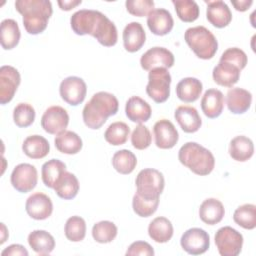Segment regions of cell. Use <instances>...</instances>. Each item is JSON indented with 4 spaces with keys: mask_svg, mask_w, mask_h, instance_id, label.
I'll use <instances>...</instances> for the list:
<instances>
[{
    "mask_svg": "<svg viewBox=\"0 0 256 256\" xmlns=\"http://www.w3.org/2000/svg\"><path fill=\"white\" fill-rule=\"evenodd\" d=\"M254 153V144L252 140L246 136L239 135L234 137L229 144L230 157L239 162L249 160Z\"/></svg>",
    "mask_w": 256,
    "mask_h": 256,
    "instance_id": "27",
    "label": "cell"
},
{
    "mask_svg": "<svg viewBox=\"0 0 256 256\" xmlns=\"http://www.w3.org/2000/svg\"><path fill=\"white\" fill-rule=\"evenodd\" d=\"M57 3L61 10L70 11L71 9L80 5L82 3V1L81 0H59V1H57Z\"/></svg>",
    "mask_w": 256,
    "mask_h": 256,
    "instance_id": "48",
    "label": "cell"
},
{
    "mask_svg": "<svg viewBox=\"0 0 256 256\" xmlns=\"http://www.w3.org/2000/svg\"><path fill=\"white\" fill-rule=\"evenodd\" d=\"M20 82V73L16 68L10 65H4L0 68V103L2 105L13 99Z\"/></svg>",
    "mask_w": 256,
    "mask_h": 256,
    "instance_id": "13",
    "label": "cell"
},
{
    "mask_svg": "<svg viewBox=\"0 0 256 256\" xmlns=\"http://www.w3.org/2000/svg\"><path fill=\"white\" fill-rule=\"evenodd\" d=\"M1 227H2V232H3V236H2V238H1V244H3L5 241H6V239H5V237H4V234L6 233V227H5V225H4V223H1Z\"/></svg>",
    "mask_w": 256,
    "mask_h": 256,
    "instance_id": "50",
    "label": "cell"
},
{
    "mask_svg": "<svg viewBox=\"0 0 256 256\" xmlns=\"http://www.w3.org/2000/svg\"><path fill=\"white\" fill-rule=\"evenodd\" d=\"M171 75L166 68L156 67L149 71L146 86L147 95L156 103L165 102L170 96Z\"/></svg>",
    "mask_w": 256,
    "mask_h": 256,
    "instance_id": "7",
    "label": "cell"
},
{
    "mask_svg": "<svg viewBox=\"0 0 256 256\" xmlns=\"http://www.w3.org/2000/svg\"><path fill=\"white\" fill-rule=\"evenodd\" d=\"M184 39L190 49L200 59H211L218 50V42L216 37L204 26L188 28L185 31Z\"/></svg>",
    "mask_w": 256,
    "mask_h": 256,
    "instance_id": "5",
    "label": "cell"
},
{
    "mask_svg": "<svg viewBox=\"0 0 256 256\" xmlns=\"http://www.w3.org/2000/svg\"><path fill=\"white\" fill-rule=\"evenodd\" d=\"M214 240L221 256H237L242 250L243 236L230 226H224L218 229Z\"/></svg>",
    "mask_w": 256,
    "mask_h": 256,
    "instance_id": "8",
    "label": "cell"
},
{
    "mask_svg": "<svg viewBox=\"0 0 256 256\" xmlns=\"http://www.w3.org/2000/svg\"><path fill=\"white\" fill-rule=\"evenodd\" d=\"M56 149L64 154L73 155L82 149L83 143L80 136L70 130H65L58 134L54 139Z\"/></svg>",
    "mask_w": 256,
    "mask_h": 256,
    "instance_id": "30",
    "label": "cell"
},
{
    "mask_svg": "<svg viewBox=\"0 0 256 256\" xmlns=\"http://www.w3.org/2000/svg\"><path fill=\"white\" fill-rule=\"evenodd\" d=\"M53 189L60 198L64 200H71L78 194L79 181L73 173L64 171L56 181Z\"/></svg>",
    "mask_w": 256,
    "mask_h": 256,
    "instance_id": "29",
    "label": "cell"
},
{
    "mask_svg": "<svg viewBox=\"0 0 256 256\" xmlns=\"http://www.w3.org/2000/svg\"><path fill=\"white\" fill-rule=\"evenodd\" d=\"M28 244L39 255H48L55 248L54 237L45 230H34L28 235Z\"/></svg>",
    "mask_w": 256,
    "mask_h": 256,
    "instance_id": "28",
    "label": "cell"
},
{
    "mask_svg": "<svg viewBox=\"0 0 256 256\" xmlns=\"http://www.w3.org/2000/svg\"><path fill=\"white\" fill-rule=\"evenodd\" d=\"M112 165L118 173L127 175L132 173L136 168L137 158L130 150L122 149L114 153L112 157Z\"/></svg>",
    "mask_w": 256,
    "mask_h": 256,
    "instance_id": "35",
    "label": "cell"
},
{
    "mask_svg": "<svg viewBox=\"0 0 256 256\" xmlns=\"http://www.w3.org/2000/svg\"><path fill=\"white\" fill-rule=\"evenodd\" d=\"M10 181L14 189L21 193L33 190L38 181V173L35 166L29 163L18 164L12 171Z\"/></svg>",
    "mask_w": 256,
    "mask_h": 256,
    "instance_id": "10",
    "label": "cell"
},
{
    "mask_svg": "<svg viewBox=\"0 0 256 256\" xmlns=\"http://www.w3.org/2000/svg\"><path fill=\"white\" fill-rule=\"evenodd\" d=\"M178 159L182 165L200 176L210 174L215 167L212 152L196 142L185 143L179 149Z\"/></svg>",
    "mask_w": 256,
    "mask_h": 256,
    "instance_id": "4",
    "label": "cell"
},
{
    "mask_svg": "<svg viewBox=\"0 0 256 256\" xmlns=\"http://www.w3.org/2000/svg\"><path fill=\"white\" fill-rule=\"evenodd\" d=\"M182 249L190 255L205 253L210 246L209 234L201 228H190L185 231L180 239Z\"/></svg>",
    "mask_w": 256,
    "mask_h": 256,
    "instance_id": "11",
    "label": "cell"
},
{
    "mask_svg": "<svg viewBox=\"0 0 256 256\" xmlns=\"http://www.w3.org/2000/svg\"><path fill=\"white\" fill-rule=\"evenodd\" d=\"M15 9L22 15L24 28L31 35L42 33L53 13L52 4L48 0H17Z\"/></svg>",
    "mask_w": 256,
    "mask_h": 256,
    "instance_id": "3",
    "label": "cell"
},
{
    "mask_svg": "<svg viewBox=\"0 0 256 256\" xmlns=\"http://www.w3.org/2000/svg\"><path fill=\"white\" fill-rule=\"evenodd\" d=\"M125 113L132 122L142 124L151 117L152 110L148 102L139 96L130 97L125 105Z\"/></svg>",
    "mask_w": 256,
    "mask_h": 256,
    "instance_id": "22",
    "label": "cell"
},
{
    "mask_svg": "<svg viewBox=\"0 0 256 256\" xmlns=\"http://www.w3.org/2000/svg\"><path fill=\"white\" fill-rule=\"evenodd\" d=\"M70 25L75 34L80 36L89 34L105 47L117 43L118 33L115 24L100 11L78 10L71 16Z\"/></svg>",
    "mask_w": 256,
    "mask_h": 256,
    "instance_id": "1",
    "label": "cell"
},
{
    "mask_svg": "<svg viewBox=\"0 0 256 256\" xmlns=\"http://www.w3.org/2000/svg\"><path fill=\"white\" fill-rule=\"evenodd\" d=\"M22 150L26 156L32 159H42L46 157L50 151V145L46 138L40 135L28 136L23 144Z\"/></svg>",
    "mask_w": 256,
    "mask_h": 256,
    "instance_id": "31",
    "label": "cell"
},
{
    "mask_svg": "<svg viewBox=\"0 0 256 256\" xmlns=\"http://www.w3.org/2000/svg\"><path fill=\"white\" fill-rule=\"evenodd\" d=\"M66 171V165L59 159H51L42 165V181L48 188H54L56 181Z\"/></svg>",
    "mask_w": 256,
    "mask_h": 256,
    "instance_id": "34",
    "label": "cell"
},
{
    "mask_svg": "<svg viewBox=\"0 0 256 256\" xmlns=\"http://www.w3.org/2000/svg\"><path fill=\"white\" fill-rule=\"evenodd\" d=\"M153 133L155 144L160 149H171L179 140L177 129L174 124L167 119L157 121L153 126Z\"/></svg>",
    "mask_w": 256,
    "mask_h": 256,
    "instance_id": "16",
    "label": "cell"
},
{
    "mask_svg": "<svg viewBox=\"0 0 256 256\" xmlns=\"http://www.w3.org/2000/svg\"><path fill=\"white\" fill-rule=\"evenodd\" d=\"M154 250L152 246L145 241H135L127 249L126 255H144V256H153Z\"/></svg>",
    "mask_w": 256,
    "mask_h": 256,
    "instance_id": "46",
    "label": "cell"
},
{
    "mask_svg": "<svg viewBox=\"0 0 256 256\" xmlns=\"http://www.w3.org/2000/svg\"><path fill=\"white\" fill-rule=\"evenodd\" d=\"M35 110L32 105L28 103H19L13 110L14 123L20 128H26L35 120Z\"/></svg>",
    "mask_w": 256,
    "mask_h": 256,
    "instance_id": "41",
    "label": "cell"
},
{
    "mask_svg": "<svg viewBox=\"0 0 256 256\" xmlns=\"http://www.w3.org/2000/svg\"><path fill=\"white\" fill-rule=\"evenodd\" d=\"M148 234L155 242L166 243L173 236V225L166 217H156L148 226Z\"/></svg>",
    "mask_w": 256,
    "mask_h": 256,
    "instance_id": "32",
    "label": "cell"
},
{
    "mask_svg": "<svg viewBox=\"0 0 256 256\" xmlns=\"http://www.w3.org/2000/svg\"><path fill=\"white\" fill-rule=\"evenodd\" d=\"M27 214L35 220H45L53 212V204L50 197L42 192L30 195L25 203Z\"/></svg>",
    "mask_w": 256,
    "mask_h": 256,
    "instance_id": "15",
    "label": "cell"
},
{
    "mask_svg": "<svg viewBox=\"0 0 256 256\" xmlns=\"http://www.w3.org/2000/svg\"><path fill=\"white\" fill-rule=\"evenodd\" d=\"M147 26L153 34L157 36H164L170 33L173 29L174 20L168 10L164 8H157L148 14Z\"/></svg>",
    "mask_w": 256,
    "mask_h": 256,
    "instance_id": "17",
    "label": "cell"
},
{
    "mask_svg": "<svg viewBox=\"0 0 256 256\" xmlns=\"http://www.w3.org/2000/svg\"><path fill=\"white\" fill-rule=\"evenodd\" d=\"M232 5L237 11L244 12L249 9V7L253 4L252 0H231Z\"/></svg>",
    "mask_w": 256,
    "mask_h": 256,
    "instance_id": "49",
    "label": "cell"
},
{
    "mask_svg": "<svg viewBox=\"0 0 256 256\" xmlns=\"http://www.w3.org/2000/svg\"><path fill=\"white\" fill-rule=\"evenodd\" d=\"M159 205V198L155 199H145L138 195L134 194L132 199L133 211L140 217H150L153 215Z\"/></svg>",
    "mask_w": 256,
    "mask_h": 256,
    "instance_id": "42",
    "label": "cell"
},
{
    "mask_svg": "<svg viewBox=\"0 0 256 256\" xmlns=\"http://www.w3.org/2000/svg\"><path fill=\"white\" fill-rule=\"evenodd\" d=\"M174 55L168 49L164 47H152L141 56L140 64L144 70L150 71L156 67L171 68L174 65Z\"/></svg>",
    "mask_w": 256,
    "mask_h": 256,
    "instance_id": "14",
    "label": "cell"
},
{
    "mask_svg": "<svg viewBox=\"0 0 256 256\" xmlns=\"http://www.w3.org/2000/svg\"><path fill=\"white\" fill-rule=\"evenodd\" d=\"M64 233L68 240L80 242L86 235V223L80 216H72L67 219L64 227Z\"/></svg>",
    "mask_w": 256,
    "mask_h": 256,
    "instance_id": "40",
    "label": "cell"
},
{
    "mask_svg": "<svg viewBox=\"0 0 256 256\" xmlns=\"http://www.w3.org/2000/svg\"><path fill=\"white\" fill-rule=\"evenodd\" d=\"M233 220L244 229H254L256 227V206L248 203L239 206L234 211Z\"/></svg>",
    "mask_w": 256,
    "mask_h": 256,
    "instance_id": "37",
    "label": "cell"
},
{
    "mask_svg": "<svg viewBox=\"0 0 256 256\" xmlns=\"http://www.w3.org/2000/svg\"><path fill=\"white\" fill-rule=\"evenodd\" d=\"M224 95L218 89H208L201 99V109L204 115L210 119L221 115L224 108Z\"/></svg>",
    "mask_w": 256,
    "mask_h": 256,
    "instance_id": "23",
    "label": "cell"
},
{
    "mask_svg": "<svg viewBox=\"0 0 256 256\" xmlns=\"http://www.w3.org/2000/svg\"><path fill=\"white\" fill-rule=\"evenodd\" d=\"M136 193L145 199L159 198L164 190L165 180L163 174L153 168L141 170L135 179Z\"/></svg>",
    "mask_w": 256,
    "mask_h": 256,
    "instance_id": "6",
    "label": "cell"
},
{
    "mask_svg": "<svg viewBox=\"0 0 256 256\" xmlns=\"http://www.w3.org/2000/svg\"><path fill=\"white\" fill-rule=\"evenodd\" d=\"M130 134L129 126L122 121H116L111 123L104 133L105 140L114 146L124 144Z\"/></svg>",
    "mask_w": 256,
    "mask_h": 256,
    "instance_id": "36",
    "label": "cell"
},
{
    "mask_svg": "<svg viewBox=\"0 0 256 256\" xmlns=\"http://www.w3.org/2000/svg\"><path fill=\"white\" fill-rule=\"evenodd\" d=\"M122 37L124 48L130 53L139 51L146 41V33L139 22L128 23L123 30Z\"/></svg>",
    "mask_w": 256,
    "mask_h": 256,
    "instance_id": "20",
    "label": "cell"
},
{
    "mask_svg": "<svg viewBox=\"0 0 256 256\" xmlns=\"http://www.w3.org/2000/svg\"><path fill=\"white\" fill-rule=\"evenodd\" d=\"M68 124V112L61 106L56 105L47 108L41 117V126L49 134H60L66 130Z\"/></svg>",
    "mask_w": 256,
    "mask_h": 256,
    "instance_id": "12",
    "label": "cell"
},
{
    "mask_svg": "<svg viewBox=\"0 0 256 256\" xmlns=\"http://www.w3.org/2000/svg\"><path fill=\"white\" fill-rule=\"evenodd\" d=\"M206 17L207 20L216 28L226 27L232 20V13L228 5L221 0L207 1Z\"/></svg>",
    "mask_w": 256,
    "mask_h": 256,
    "instance_id": "19",
    "label": "cell"
},
{
    "mask_svg": "<svg viewBox=\"0 0 256 256\" xmlns=\"http://www.w3.org/2000/svg\"><path fill=\"white\" fill-rule=\"evenodd\" d=\"M118 99L111 93L100 91L95 93L85 104L82 111L84 124L90 129H99L108 117L118 112Z\"/></svg>",
    "mask_w": 256,
    "mask_h": 256,
    "instance_id": "2",
    "label": "cell"
},
{
    "mask_svg": "<svg viewBox=\"0 0 256 256\" xmlns=\"http://www.w3.org/2000/svg\"><path fill=\"white\" fill-rule=\"evenodd\" d=\"M125 6L131 15L137 17L148 16L154 10V2L151 0H127Z\"/></svg>",
    "mask_w": 256,
    "mask_h": 256,
    "instance_id": "45",
    "label": "cell"
},
{
    "mask_svg": "<svg viewBox=\"0 0 256 256\" xmlns=\"http://www.w3.org/2000/svg\"><path fill=\"white\" fill-rule=\"evenodd\" d=\"M117 226L111 221H100L92 227L93 239L101 244L112 242L117 236Z\"/></svg>",
    "mask_w": 256,
    "mask_h": 256,
    "instance_id": "39",
    "label": "cell"
},
{
    "mask_svg": "<svg viewBox=\"0 0 256 256\" xmlns=\"http://www.w3.org/2000/svg\"><path fill=\"white\" fill-rule=\"evenodd\" d=\"M59 93L61 98L67 104L77 106L84 101L87 93V86L82 78L69 76L61 81Z\"/></svg>",
    "mask_w": 256,
    "mask_h": 256,
    "instance_id": "9",
    "label": "cell"
},
{
    "mask_svg": "<svg viewBox=\"0 0 256 256\" xmlns=\"http://www.w3.org/2000/svg\"><path fill=\"white\" fill-rule=\"evenodd\" d=\"M21 32L13 19H4L0 25V42L4 50H11L19 43Z\"/></svg>",
    "mask_w": 256,
    "mask_h": 256,
    "instance_id": "33",
    "label": "cell"
},
{
    "mask_svg": "<svg viewBox=\"0 0 256 256\" xmlns=\"http://www.w3.org/2000/svg\"><path fill=\"white\" fill-rule=\"evenodd\" d=\"M178 18L183 22H194L198 19L200 9L193 0H172Z\"/></svg>",
    "mask_w": 256,
    "mask_h": 256,
    "instance_id": "38",
    "label": "cell"
},
{
    "mask_svg": "<svg viewBox=\"0 0 256 256\" xmlns=\"http://www.w3.org/2000/svg\"><path fill=\"white\" fill-rule=\"evenodd\" d=\"M174 118L186 133L197 132L202 125V119L197 109L192 106L181 105L177 107L174 112Z\"/></svg>",
    "mask_w": 256,
    "mask_h": 256,
    "instance_id": "18",
    "label": "cell"
},
{
    "mask_svg": "<svg viewBox=\"0 0 256 256\" xmlns=\"http://www.w3.org/2000/svg\"><path fill=\"white\" fill-rule=\"evenodd\" d=\"M252 103V94L243 88H231L227 92L226 104L233 114H243L249 110Z\"/></svg>",
    "mask_w": 256,
    "mask_h": 256,
    "instance_id": "21",
    "label": "cell"
},
{
    "mask_svg": "<svg viewBox=\"0 0 256 256\" xmlns=\"http://www.w3.org/2000/svg\"><path fill=\"white\" fill-rule=\"evenodd\" d=\"M225 215V209L221 201L216 198L205 199L199 208L200 219L208 225L218 224Z\"/></svg>",
    "mask_w": 256,
    "mask_h": 256,
    "instance_id": "25",
    "label": "cell"
},
{
    "mask_svg": "<svg viewBox=\"0 0 256 256\" xmlns=\"http://www.w3.org/2000/svg\"><path fill=\"white\" fill-rule=\"evenodd\" d=\"M152 136L148 127L143 124H139L134 128L131 134V144L138 150H144L151 144Z\"/></svg>",
    "mask_w": 256,
    "mask_h": 256,
    "instance_id": "43",
    "label": "cell"
},
{
    "mask_svg": "<svg viewBox=\"0 0 256 256\" xmlns=\"http://www.w3.org/2000/svg\"><path fill=\"white\" fill-rule=\"evenodd\" d=\"M241 70L235 65L219 61L212 71V77L216 84L224 87H232L240 78Z\"/></svg>",
    "mask_w": 256,
    "mask_h": 256,
    "instance_id": "24",
    "label": "cell"
},
{
    "mask_svg": "<svg viewBox=\"0 0 256 256\" xmlns=\"http://www.w3.org/2000/svg\"><path fill=\"white\" fill-rule=\"evenodd\" d=\"M219 61L231 63L236 67H238L240 70H242L246 67L248 59H247L246 53L243 50L237 47H232V48L226 49L222 53Z\"/></svg>",
    "mask_w": 256,
    "mask_h": 256,
    "instance_id": "44",
    "label": "cell"
},
{
    "mask_svg": "<svg viewBox=\"0 0 256 256\" xmlns=\"http://www.w3.org/2000/svg\"><path fill=\"white\" fill-rule=\"evenodd\" d=\"M1 256H28V251L20 244H12L1 252Z\"/></svg>",
    "mask_w": 256,
    "mask_h": 256,
    "instance_id": "47",
    "label": "cell"
},
{
    "mask_svg": "<svg viewBox=\"0 0 256 256\" xmlns=\"http://www.w3.org/2000/svg\"><path fill=\"white\" fill-rule=\"evenodd\" d=\"M203 85L199 79L186 77L178 82L176 86V95L181 101L185 103H192L200 97Z\"/></svg>",
    "mask_w": 256,
    "mask_h": 256,
    "instance_id": "26",
    "label": "cell"
}]
</instances>
